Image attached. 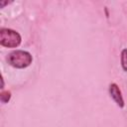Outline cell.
I'll return each instance as SVG.
<instances>
[{
    "label": "cell",
    "mask_w": 127,
    "mask_h": 127,
    "mask_svg": "<svg viewBox=\"0 0 127 127\" xmlns=\"http://www.w3.org/2000/svg\"><path fill=\"white\" fill-rule=\"evenodd\" d=\"M33 58L30 53L22 50H16L10 53L7 57V62L10 65L16 68H25L32 64Z\"/></svg>",
    "instance_id": "6da1fadb"
},
{
    "label": "cell",
    "mask_w": 127,
    "mask_h": 127,
    "mask_svg": "<svg viewBox=\"0 0 127 127\" xmlns=\"http://www.w3.org/2000/svg\"><path fill=\"white\" fill-rule=\"evenodd\" d=\"M121 65L125 71H127V49H123L121 52Z\"/></svg>",
    "instance_id": "277c9868"
},
{
    "label": "cell",
    "mask_w": 127,
    "mask_h": 127,
    "mask_svg": "<svg viewBox=\"0 0 127 127\" xmlns=\"http://www.w3.org/2000/svg\"><path fill=\"white\" fill-rule=\"evenodd\" d=\"M11 98V92L6 90V91H2L0 93V100L2 103H7Z\"/></svg>",
    "instance_id": "5b68a950"
},
{
    "label": "cell",
    "mask_w": 127,
    "mask_h": 127,
    "mask_svg": "<svg viewBox=\"0 0 127 127\" xmlns=\"http://www.w3.org/2000/svg\"><path fill=\"white\" fill-rule=\"evenodd\" d=\"M6 4H8V2H7V1H5V2L0 1V7H1V8H3V6H4V5H6Z\"/></svg>",
    "instance_id": "8992f818"
},
{
    "label": "cell",
    "mask_w": 127,
    "mask_h": 127,
    "mask_svg": "<svg viewBox=\"0 0 127 127\" xmlns=\"http://www.w3.org/2000/svg\"><path fill=\"white\" fill-rule=\"evenodd\" d=\"M109 93L119 107H124V100H123L121 91L116 83H111L109 85Z\"/></svg>",
    "instance_id": "3957f363"
},
{
    "label": "cell",
    "mask_w": 127,
    "mask_h": 127,
    "mask_svg": "<svg viewBox=\"0 0 127 127\" xmlns=\"http://www.w3.org/2000/svg\"><path fill=\"white\" fill-rule=\"evenodd\" d=\"M21 36L12 29L3 28L0 30V44L6 48H16L21 44Z\"/></svg>",
    "instance_id": "7a4b0ae2"
}]
</instances>
